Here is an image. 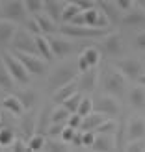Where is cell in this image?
Masks as SVG:
<instances>
[{"label": "cell", "mask_w": 145, "mask_h": 152, "mask_svg": "<svg viewBox=\"0 0 145 152\" xmlns=\"http://www.w3.org/2000/svg\"><path fill=\"white\" fill-rule=\"evenodd\" d=\"M19 98L22 100V104H24L26 110H32L34 106H35V98H37V95H35V91H32V89H24V91H21Z\"/></svg>", "instance_id": "cell-32"}, {"label": "cell", "mask_w": 145, "mask_h": 152, "mask_svg": "<svg viewBox=\"0 0 145 152\" xmlns=\"http://www.w3.org/2000/svg\"><path fill=\"white\" fill-rule=\"evenodd\" d=\"M141 6H143V7H145V2H143V4H141Z\"/></svg>", "instance_id": "cell-55"}, {"label": "cell", "mask_w": 145, "mask_h": 152, "mask_svg": "<svg viewBox=\"0 0 145 152\" xmlns=\"http://www.w3.org/2000/svg\"><path fill=\"white\" fill-rule=\"evenodd\" d=\"M65 126H67V123H52L50 126H49V130H47V134L50 135V137H62V134H63V130H65Z\"/></svg>", "instance_id": "cell-40"}, {"label": "cell", "mask_w": 145, "mask_h": 152, "mask_svg": "<svg viewBox=\"0 0 145 152\" xmlns=\"http://www.w3.org/2000/svg\"><path fill=\"white\" fill-rule=\"evenodd\" d=\"M11 48L21 50V52H28V54H37L35 35L30 34L28 30H17V34H15L13 41H11Z\"/></svg>", "instance_id": "cell-9"}, {"label": "cell", "mask_w": 145, "mask_h": 152, "mask_svg": "<svg viewBox=\"0 0 145 152\" xmlns=\"http://www.w3.org/2000/svg\"><path fill=\"white\" fill-rule=\"evenodd\" d=\"M7 148L13 150V152H26L28 150V141L26 139H15Z\"/></svg>", "instance_id": "cell-43"}, {"label": "cell", "mask_w": 145, "mask_h": 152, "mask_svg": "<svg viewBox=\"0 0 145 152\" xmlns=\"http://www.w3.org/2000/svg\"><path fill=\"white\" fill-rule=\"evenodd\" d=\"M145 22V7L143 6H134L132 10H128L125 13V17H121V24L125 26H134Z\"/></svg>", "instance_id": "cell-16"}, {"label": "cell", "mask_w": 145, "mask_h": 152, "mask_svg": "<svg viewBox=\"0 0 145 152\" xmlns=\"http://www.w3.org/2000/svg\"><path fill=\"white\" fill-rule=\"evenodd\" d=\"M97 78L99 76H97L95 67H91L86 72H80V80H78L80 91H84V93H93L95 87H97Z\"/></svg>", "instance_id": "cell-15"}, {"label": "cell", "mask_w": 145, "mask_h": 152, "mask_svg": "<svg viewBox=\"0 0 145 152\" xmlns=\"http://www.w3.org/2000/svg\"><path fill=\"white\" fill-rule=\"evenodd\" d=\"M76 91H80V87H78V80H73V82H69V83H65L63 87L56 89V91H54V98H52V100H54L56 104H63L71 95L76 93Z\"/></svg>", "instance_id": "cell-20"}, {"label": "cell", "mask_w": 145, "mask_h": 152, "mask_svg": "<svg viewBox=\"0 0 145 152\" xmlns=\"http://www.w3.org/2000/svg\"><path fill=\"white\" fill-rule=\"evenodd\" d=\"M82 119H84V117L80 115V113H78V111H74V113H71V115H69V119H67V124L78 130V128L82 126Z\"/></svg>", "instance_id": "cell-44"}, {"label": "cell", "mask_w": 145, "mask_h": 152, "mask_svg": "<svg viewBox=\"0 0 145 152\" xmlns=\"http://www.w3.org/2000/svg\"><path fill=\"white\" fill-rule=\"evenodd\" d=\"M24 26H26V30L30 34H34V35H39V34H43V30H41V26H39V22H37V19L35 17H32V19H28L26 22H24Z\"/></svg>", "instance_id": "cell-41"}, {"label": "cell", "mask_w": 145, "mask_h": 152, "mask_svg": "<svg viewBox=\"0 0 145 152\" xmlns=\"http://www.w3.org/2000/svg\"><path fill=\"white\" fill-rule=\"evenodd\" d=\"M127 124H125V121L121 123L119 126H117V130H116V147H117V150H125L127 147H125V134H127Z\"/></svg>", "instance_id": "cell-37"}, {"label": "cell", "mask_w": 145, "mask_h": 152, "mask_svg": "<svg viewBox=\"0 0 145 152\" xmlns=\"http://www.w3.org/2000/svg\"><path fill=\"white\" fill-rule=\"evenodd\" d=\"M136 47L140 50H145V32H140L138 37H136Z\"/></svg>", "instance_id": "cell-51"}, {"label": "cell", "mask_w": 145, "mask_h": 152, "mask_svg": "<svg viewBox=\"0 0 145 152\" xmlns=\"http://www.w3.org/2000/svg\"><path fill=\"white\" fill-rule=\"evenodd\" d=\"M21 128H22V134H24V137H32L35 134V128H37V119H35V111L34 108L32 110H26L24 115L21 117Z\"/></svg>", "instance_id": "cell-17"}, {"label": "cell", "mask_w": 145, "mask_h": 152, "mask_svg": "<svg viewBox=\"0 0 145 152\" xmlns=\"http://www.w3.org/2000/svg\"><path fill=\"white\" fill-rule=\"evenodd\" d=\"M113 2H116V6L119 10H123V11H128V10H132L136 6V0H113Z\"/></svg>", "instance_id": "cell-45"}, {"label": "cell", "mask_w": 145, "mask_h": 152, "mask_svg": "<svg viewBox=\"0 0 145 152\" xmlns=\"http://www.w3.org/2000/svg\"><path fill=\"white\" fill-rule=\"evenodd\" d=\"M15 141V132L11 128H0V147L7 148Z\"/></svg>", "instance_id": "cell-34"}, {"label": "cell", "mask_w": 145, "mask_h": 152, "mask_svg": "<svg viewBox=\"0 0 145 152\" xmlns=\"http://www.w3.org/2000/svg\"><path fill=\"white\" fill-rule=\"evenodd\" d=\"M101 48L110 58H119L123 54V39H121V34L119 32H108L101 41Z\"/></svg>", "instance_id": "cell-10"}, {"label": "cell", "mask_w": 145, "mask_h": 152, "mask_svg": "<svg viewBox=\"0 0 145 152\" xmlns=\"http://www.w3.org/2000/svg\"><path fill=\"white\" fill-rule=\"evenodd\" d=\"M28 150H43L45 148V143H47V139H45V134L43 132H35L32 137H28Z\"/></svg>", "instance_id": "cell-28"}, {"label": "cell", "mask_w": 145, "mask_h": 152, "mask_svg": "<svg viewBox=\"0 0 145 152\" xmlns=\"http://www.w3.org/2000/svg\"><path fill=\"white\" fill-rule=\"evenodd\" d=\"M15 34H17V22L0 17V48L6 50V47H11Z\"/></svg>", "instance_id": "cell-11"}, {"label": "cell", "mask_w": 145, "mask_h": 152, "mask_svg": "<svg viewBox=\"0 0 145 152\" xmlns=\"http://www.w3.org/2000/svg\"><path fill=\"white\" fill-rule=\"evenodd\" d=\"M35 43H37V54H39L43 59H47V61H52L56 56L54 52H52V47H50V41L49 37H45L43 34L35 35Z\"/></svg>", "instance_id": "cell-23"}, {"label": "cell", "mask_w": 145, "mask_h": 152, "mask_svg": "<svg viewBox=\"0 0 145 152\" xmlns=\"http://www.w3.org/2000/svg\"><path fill=\"white\" fill-rule=\"evenodd\" d=\"M13 87H15V78L11 76L10 69H7L4 58H0V89L11 91Z\"/></svg>", "instance_id": "cell-26"}, {"label": "cell", "mask_w": 145, "mask_h": 152, "mask_svg": "<svg viewBox=\"0 0 145 152\" xmlns=\"http://www.w3.org/2000/svg\"><path fill=\"white\" fill-rule=\"evenodd\" d=\"M95 2L102 10V13L110 19V24H119V22H121L119 7L116 6V2H110V0H95Z\"/></svg>", "instance_id": "cell-19"}, {"label": "cell", "mask_w": 145, "mask_h": 152, "mask_svg": "<svg viewBox=\"0 0 145 152\" xmlns=\"http://www.w3.org/2000/svg\"><path fill=\"white\" fill-rule=\"evenodd\" d=\"M71 111L65 108V106H58L56 110H52V115H50V124L52 123H67V119H69Z\"/></svg>", "instance_id": "cell-30"}, {"label": "cell", "mask_w": 145, "mask_h": 152, "mask_svg": "<svg viewBox=\"0 0 145 152\" xmlns=\"http://www.w3.org/2000/svg\"><path fill=\"white\" fill-rule=\"evenodd\" d=\"M11 52L26 65V69L32 72V76H43L47 72V59L39 58V54H28V52L21 50H11Z\"/></svg>", "instance_id": "cell-6"}, {"label": "cell", "mask_w": 145, "mask_h": 152, "mask_svg": "<svg viewBox=\"0 0 145 152\" xmlns=\"http://www.w3.org/2000/svg\"><path fill=\"white\" fill-rule=\"evenodd\" d=\"M106 117L108 115H104V113H101V111H91L89 115H86L82 119V130H95V128L99 126V124H102L104 121H106Z\"/></svg>", "instance_id": "cell-25"}, {"label": "cell", "mask_w": 145, "mask_h": 152, "mask_svg": "<svg viewBox=\"0 0 145 152\" xmlns=\"http://www.w3.org/2000/svg\"><path fill=\"white\" fill-rule=\"evenodd\" d=\"M91 111H95L93 100H91L89 96H84V98H82V102H80V106H78V113H80L82 117H86V115H89Z\"/></svg>", "instance_id": "cell-38"}, {"label": "cell", "mask_w": 145, "mask_h": 152, "mask_svg": "<svg viewBox=\"0 0 145 152\" xmlns=\"http://www.w3.org/2000/svg\"><path fill=\"white\" fill-rule=\"evenodd\" d=\"M0 17H2V4H0Z\"/></svg>", "instance_id": "cell-53"}, {"label": "cell", "mask_w": 145, "mask_h": 152, "mask_svg": "<svg viewBox=\"0 0 145 152\" xmlns=\"http://www.w3.org/2000/svg\"><path fill=\"white\" fill-rule=\"evenodd\" d=\"M125 150H128V152H143V150H145V139L141 137V139L128 141V145H127Z\"/></svg>", "instance_id": "cell-42"}, {"label": "cell", "mask_w": 145, "mask_h": 152, "mask_svg": "<svg viewBox=\"0 0 145 152\" xmlns=\"http://www.w3.org/2000/svg\"><path fill=\"white\" fill-rule=\"evenodd\" d=\"M117 123L113 119H106L102 124H99L97 128H95V132L97 134H116V130H117Z\"/></svg>", "instance_id": "cell-36"}, {"label": "cell", "mask_w": 145, "mask_h": 152, "mask_svg": "<svg viewBox=\"0 0 145 152\" xmlns=\"http://www.w3.org/2000/svg\"><path fill=\"white\" fill-rule=\"evenodd\" d=\"M110 32V28H95V26H76V24H71V22H63V26H60V34L63 35H69L73 39H84V37H97V39H102V37Z\"/></svg>", "instance_id": "cell-3"}, {"label": "cell", "mask_w": 145, "mask_h": 152, "mask_svg": "<svg viewBox=\"0 0 145 152\" xmlns=\"http://www.w3.org/2000/svg\"><path fill=\"white\" fill-rule=\"evenodd\" d=\"M91 150H99V152L117 150V147H116V134H97L95 143L91 145Z\"/></svg>", "instance_id": "cell-14"}, {"label": "cell", "mask_w": 145, "mask_h": 152, "mask_svg": "<svg viewBox=\"0 0 145 152\" xmlns=\"http://www.w3.org/2000/svg\"><path fill=\"white\" fill-rule=\"evenodd\" d=\"M141 137H145V119L140 115H132L127 121V139L134 141Z\"/></svg>", "instance_id": "cell-12"}, {"label": "cell", "mask_w": 145, "mask_h": 152, "mask_svg": "<svg viewBox=\"0 0 145 152\" xmlns=\"http://www.w3.org/2000/svg\"><path fill=\"white\" fill-rule=\"evenodd\" d=\"M69 2H74L76 6H80L82 10H89V7H95L97 6L95 0H69Z\"/></svg>", "instance_id": "cell-47"}, {"label": "cell", "mask_w": 145, "mask_h": 152, "mask_svg": "<svg viewBox=\"0 0 145 152\" xmlns=\"http://www.w3.org/2000/svg\"><path fill=\"white\" fill-rule=\"evenodd\" d=\"M127 76L121 69H108L102 74L101 86L104 89V93H110L117 98H123L127 93Z\"/></svg>", "instance_id": "cell-1"}, {"label": "cell", "mask_w": 145, "mask_h": 152, "mask_svg": "<svg viewBox=\"0 0 145 152\" xmlns=\"http://www.w3.org/2000/svg\"><path fill=\"white\" fill-rule=\"evenodd\" d=\"M78 69H80V72H86V71L91 69V65H89L88 59L84 58V54H80V58H78Z\"/></svg>", "instance_id": "cell-49"}, {"label": "cell", "mask_w": 145, "mask_h": 152, "mask_svg": "<svg viewBox=\"0 0 145 152\" xmlns=\"http://www.w3.org/2000/svg\"><path fill=\"white\" fill-rule=\"evenodd\" d=\"M71 24H76V26H84V24H88L86 22V15H84V11H80L76 17L71 20Z\"/></svg>", "instance_id": "cell-50"}, {"label": "cell", "mask_w": 145, "mask_h": 152, "mask_svg": "<svg viewBox=\"0 0 145 152\" xmlns=\"http://www.w3.org/2000/svg\"><path fill=\"white\" fill-rule=\"evenodd\" d=\"M138 83H141V86H145V72L140 76V78H138Z\"/></svg>", "instance_id": "cell-52"}, {"label": "cell", "mask_w": 145, "mask_h": 152, "mask_svg": "<svg viewBox=\"0 0 145 152\" xmlns=\"http://www.w3.org/2000/svg\"><path fill=\"white\" fill-rule=\"evenodd\" d=\"M2 106L11 113V115H15V117H22V115H24V111H26L24 104H22V100L17 95H7L2 100Z\"/></svg>", "instance_id": "cell-18"}, {"label": "cell", "mask_w": 145, "mask_h": 152, "mask_svg": "<svg viewBox=\"0 0 145 152\" xmlns=\"http://www.w3.org/2000/svg\"><path fill=\"white\" fill-rule=\"evenodd\" d=\"M73 37L69 35H58V34H50L49 35V41H50V47H52V52L58 59H65L67 56L74 50V41H71Z\"/></svg>", "instance_id": "cell-7"}, {"label": "cell", "mask_w": 145, "mask_h": 152, "mask_svg": "<svg viewBox=\"0 0 145 152\" xmlns=\"http://www.w3.org/2000/svg\"><path fill=\"white\" fill-rule=\"evenodd\" d=\"M117 67L125 72V76L128 80H138L140 76L145 72L143 71V63L140 61V59H134V58H127V59H123V61H119Z\"/></svg>", "instance_id": "cell-13"}, {"label": "cell", "mask_w": 145, "mask_h": 152, "mask_svg": "<svg viewBox=\"0 0 145 152\" xmlns=\"http://www.w3.org/2000/svg\"><path fill=\"white\" fill-rule=\"evenodd\" d=\"M50 115H52L50 108H49V106H45V108L41 110V113H39V121H37V132L47 134L49 126H50Z\"/></svg>", "instance_id": "cell-27"}, {"label": "cell", "mask_w": 145, "mask_h": 152, "mask_svg": "<svg viewBox=\"0 0 145 152\" xmlns=\"http://www.w3.org/2000/svg\"><path fill=\"white\" fill-rule=\"evenodd\" d=\"M82 54H84V58L89 61L91 67H97L99 61H101V50H99L97 47H88V48H84Z\"/></svg>", "instance_id": "cell-31"}, {"label": "cell", "mask_w": 145, "mask_h": 152, "mask_svg": "<svg viewBox=\"0 0 145 152\" xmlns=\"http://www.w3.org/2000/svg\"><path fill=\"white\" fill-rule=\"evenodd\" d=\"M82 134H84V130H76V134H74V137L71 139V143H73V147L74 148H84V141H82Z\"/></svg>", "instance_id": "cell-48"}, {"label": "cell", "mask_w": 145, "mask_h": 152, "mask_svg": "<svg viewBox=\"0 0 145 152\" xmlns=\"http://www.w3.org/2000/svg\"><path fill=\"white\" fill-rule=\"evenodd\" d=\"M80 11H84L80 6H76L74 2H67L63 7V13H62V22H71Z\"/></svg>", "instance_id": "cell-29"}, {"label": "cell", "mask_w": 145, "mask_h": 152, "mask_svg": "<svg viewBox=\"0 0 145 152\" xmlns=\"http://www.w3.org/2000/svg\"><path fill=\"white\" fill-rule=\"evenodd\" d=\"M128 102L134 110H143L145 108V86H134L128 91Z\"/></svg>", "instance_id": "cell-22"}, {"label": "cell", "mask_w": 145, "mask_h": 152, "mask_svg": "<svg viewBox=\"0 0 145 152\" xmlns=\"http://www.w3.org/2000/svg\"><path fill=\"white\" fill-rule=\"evenodd\" d=\"M34 17L37 19V22H39V26H41V30H43V34H47V35H50V34H58L60 32V26H58V22L50 17L49 13H37V15H34Z\"/></svg>", "instance_id": "cell-21"}, {"label": "cell", "mask_w": 145, "mask_h": 152, "mask_svg": "<svg viewBox=\"0 0 145 152\" xmlns=\"http://www.w3.org/2000/svg\"><path fill=\"white\" fill-rule=\"evenodd\" d=\"M24 6H26V11L32 17L45 11V0H24Z\"/></svg>", "instance_id": "cell-33"}, {"label": "cell", "mask_w": 145, "mask_h": 152, "mask_svg": "<svg viewBox=\"0 0 145 152\" xmlns=\"http://www.w3.org/2000/svg\"><path fill=\"white\" fill-rule=\"evenodd\" d=\"M82 95H80V91H76L74 95H71L69 98H67V100L63 102V106L67 110H69L71 113H74V111H78V106H80V102H82Z\"/></svg>", "instance_id": "cell-35"}, {"label": "cell", "mask_w": 145, "mask_h": 152, "mask_svg": "<svg viewBox=\"0 0 145 152\" xmlns=\"http://www.w3.org/2000/svg\"><path fill=\"white\" fill-rule=\"evenodd\" d=\"M4 61L7 65V69H10L11 76L15 78V82L22 83V86H26V83H30V80H32V72H30L26 69V65L21 61V59L13 54V52H4Z\"/></svg>", "instance_id": "cell-4"}, {"label": "cell", "mask_w": 145, "mask_h": 152, "mask_svg": "<svg viewBox=\"0 0 145 152\" xmlns=\"http://www.w3.org/2000/svg\"><path fill=\"white\" fill-rule=\"evenodd\" d=\"M93 106H95V111H101L108 117H116L121 113V104L117 100V96H113L110 93H104L101 96H97L93 100Z\"/></svg>", "instance_id": "cell-8"}, {"label": "cell", "mask_w": 145, "mask_h": 152, "mask_svg": "<svg viewBox=\"0 0 145 152\" xmlns=\"http://www.w3.org/2000/svg\"><path fill=\"white\" fill-rule=\"evenodd\" d=\"M78 74H80L78 65H74L71 61H67L63 65H58L49 76V91H56L60 87H63L65 83H69V82L78 78Z\"/></svg>", "instance_id": "cell-2"}, {"label": "cell", "mask_w": 145, "mask_h": 152, "mask_svg": "<svg viewBox=\"0 0 145 152\" xmlns=\"http://www.w3.org/2000/svg\"><path fill=\"white\" fill-rule=\"evenodd\" d=\"M74 134H76V128H73V126L67 124V126H65V130H63V134H62V139L67 141V143H71V139L74 137Z\"/></svg>", "instance_id": "cell-46"}, {"label": "cell", "mask_w": 145, "mask_h": 152, "mask_svg": "<svg viewBox=\"0 0 145 152\" xmlns=\"http://www.w3.org/2000/svg\"><path fill=\"white\" fill-rule=\"evenodd\" d=\"M28 11L24 6V0H7L2 6V19L13 20V22H24L28 20Z\"/></svg>", "instance_id": "cell-5"}, {"label": "cell", "mask_w": 145, "mask_h": 152, "mask_svg": "<svg viewBox=\"0 0 145 152\" xmlns=\"http://www.w3.org/2000/svg\"><path fill=\"white\" fill-rule=\"evenodd\" d=\"M65 4L67 2H63V0H45V13H49L56 22H60Z\"/></svg>", "instance_id": "cell-24"}, {"label": "cell", "mask_w": 145, "mask_h": 152, "mask_svg": "<svg viewBox=\"0 0 145 152\" xmlns=\"http://www.w3.org/2000/svg\"><path fill=\"white\" fill-rule=\"evenodd\" d=\"M63 2H69V0H63Z\"/></svg>", "instance_id": "cell-56"}, {"label": "cell", "mask_w": 145, "mask_h": 152, "mask_svg": "<svg viewBox=\"0 0 145 152\" xmlns=\"http://www.w3.org/2000/svg\"><path fill=\"white\" fill-rule=\"evenodd\" d=\"M143 2H145V0H140V4H143Z\"/></svg>", "instance_id": "cell-54"}, {"label": "cell", "mask_w": 145, "mask_h": 152, "mask_svg": "<svg viewBox=\"0 0 145 152\" xmlns=\"http://www.w3.org/2000/svg\"><path fill=\"white\" fill-rule=\"evenodd\" d=\"M43 150H49V152H65V150H69V145H67V141L58 143V141H54V137H52L50 143H45V148Z\"/></svg>", "instance_id": "cell-39"}]
</instances>
